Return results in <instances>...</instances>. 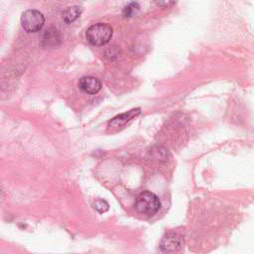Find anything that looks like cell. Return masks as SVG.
<instances>
[{"label": "cell", "instance_id": "6da1fadb", "mask_svg": "<svg viewBox=\"0 0 254 254\" xmlns=\"http://www.w3.org/2000/svg\"><path fill=\"white\" fill-rule=\"evenodd\" d=\"M134 206L135 209L141 214L153 215L160 209L161 200L154 192L145 190L139 193L135 200Z\"/></svg>", "mask_w": 254, "mask_h": 254}, {"label": "cell", "instance_id": "7a4b0ae2", "mask_svg": "<svg viewBox=\"0 0 254 254\" xmlns=\"http://www.w3.org/2000/svg\"><path fill=\"white\" fill-rule=\"evenodd\" d=\"M112 34L113 31L109 25L97 23L87 29L86 40L93 46H103L110 41Z\"/></svg>", "mask_w": 254, "mask_h": 254}, {"label": "cell", "instance_id": "3957f363", "mask_svg": "<svg viewBox=\"0 0 254 254\" xmlns=\"http://www.w3.org/2000/svg\"><path fill=\"white\" fill-rule=\"evenodd\" d=\"M21 24L26 32L35 33L43 28L45 24V17L40 11L30 9L22 14Z\"/></svg>", "mask_w": 254, "mask_h": 254}, {"label": "cell", "instance_id": "277c9868", "mask_svg": "<svg viewBox=\"0 0 254 254\" xmlns=\"http://www.w3.org/2000/svg\"><path fill=\"white\" fill-rule=\"evenodd\" d=\"M140 112H141L140 108H135V109H132L128 112H125V113H122L120 115H117V116L113 117L111 120L108 121V124H107L108 130L117 131L119 129H122L129 121H131L137 115H139Z\"/></svg>", "mask_w": 254, "mask_h": 254}, {"label": "cell", "instance_id": "5b68a950", "mask_svg": "<svg viewBox=\"0 0 254 254\" xmlns=\"http://www.w3.org/2000/svg\"><path fill=\"white\" fill-rule=\"evenodd\" d=\"M78 86L87 94H95L101 89V82L94 76H83L79 79Z\"/></svg>", "mask_w": 254, "mask_h": 254}, {"label": "cell", "instance_id": "8992f818", "mask_svg": "<svg viewBox=\"0 0 254 254\" xmlns=\"http://www.w3.org/2000/svg\"><path fill=\"white\" fill-rule=\"evenodd\" d=\"M61 34L55 28L48 29L43 37V45L45 47H57L61 43Z\"/></svg>", "mask_w": 254, "mask_h": 254}, {"label": "cell", "instance_id": "52a82bcc", "mask_svg": "<svg viewBox=\"0 0 254 254\" xmlns=\"http://www.w3.org/2000/svg\"><path fill=\"white\" fill-rule=\"evenodd\" d=\"M182 244L180 238H178L175 234L167 235L161 242V248L163 251H177L181 248Z\"/></svg>", "mask_w": 254, "mask_h": 254}, {"label": "cell", "instance_id": "ba28073f", "mask_svg": "<svg viewBox=\"0 0 254 254\" xmlns=\"http://www.w3.org/2000/svg\"><path fill=\"white\" fill-rule=\"evenodd\" d=\"M81 14V8L79 6H71L66 8L63 13V18L65 23L69 24L75 21Z\"/></svg>", "mask_w": 254, "mask_h": 254}, {"label": "cell", "instance_id": "9c48e42d", "mask_svg": "<svg viewBox=\"0 0 254 254\" xmlns=\"http://www.w3.org/2000/svg\"><path fill=\"white\" fill-rule=\"evenodd\" d=\"M139 10V6L137 3L133 2V3H130L129 5H127L126 7H124L123 9V16L124 17H132L137 11Z\"/></svg>", "mask_w": 254, "mask_h": 254}, {"label": "cell", "instance_id": "30bf717a", "mask_svg": "<svg viewBox=\"0 0 254 254\" xmlns=\"http://www.w3.org/2000/svg\"><path fill=\"white\" fill-rule=\"evenodd\" d=\"M93 206L100 213L107 211L109 208V204L104 199H96L93 203Z\"/></svg>", "mask_w": 254, "mask_h": 254}, {"label": "cell", "instance_id": "8fae6325", "mask_svg": "<svg viewBox=\"0 0 254 254\" xmlns=\"http://www.w3.org/2000/svg\"><path fill=\"white\" fill-rule=\"evenodd\" d=\"M158 6L163 8H170L176 4V0H156Z\"/></svg>", "mask_w": 254, "mask_h": 254}]
</instances>
